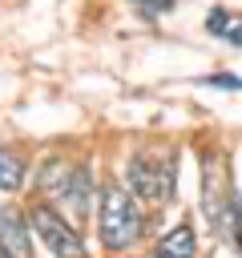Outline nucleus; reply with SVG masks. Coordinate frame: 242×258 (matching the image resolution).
<instances>
[{
	"label": "nucleus",
	"mask_w": 242,
	"mask_h": 258,
	"mask_svg": "<svg viewBox=\"0 0 242 258\" xmlns=\"http://www.w3.org/2000/svg\"><path fill=\"white\" fill-rule=\"evenodd\" d=\"M141 230H145V222H141L137 198L117 181L105 185L101 189V242L109 250H129L141 238Z\"/></svg>",
	"instance_id": "f257e3e1"
},
{
	"label": "nucleus",
	"mask_w": 242,
	"mask_h": 258,
	"mask_svg": "<svg viewBox=\"0 0 242 258\" xmlns=\"http://www.w3.org/2000/svg\"><path fill=\"white\" fill-rule=\"evenodd\" d=\"M173 181H177V165L173 157H153V153H137L129 157V194L141 202H169L173 198Z\"/></svg>",
	"instance_id": "f03ea898"
},
{
	"label": "nucleus",
	"mask_w": 242,
	"mask_h": 258,
	"mask_svg": "<svg viewBox=\"0 0 242 258\" xmlns=\"http://www.w3.org/2000/svg\"><path fill=\"white\" fill-rule=\"evenodd\" d=\"M24 222L40 234V242H44L56 258H85V242H81L77 226H73V222H65V214H56L48 202H36V206L28 210V218H24Z\"/></svg>",
	"instance_id": "7ed1b4c3"
},
{
	"label": "nucleus",
	"mask_w": 242,
	"mask_h": 258,
	"mask_svg": "<svg viewBox=\"0 0 242 258\" xmlns=\"http://www.w3.org/2000/svg\"><path fill=\"white\" fill-rule=\"evenodd\" d=\"M230 198H234V189H230V169H226L222 157L210 153V157H206V169H202V210H206V218H210L214 226L222 222Z\"/></svg>",
	"instance_id": "20e7f679"
},
{
	"label": "nucleus",
	"mask_w": 242,
	"mask_h": 258,
	"mask_svg": "<svg viewBox=\"0 0 242 258\" xmlns=\"http://www.w3.org/2000/svg\"><path fill=\"white\" fill-rule=\"evenodd\" d=\"M0 258H32V238L28 222L16 210H0Z\"/></svg>",
	"instance_id": "39448f33"
},
{
	"label": "nucleus",
	"mask_w": 242,
	"mask_h": 258,
	"mask_svg": "<svg viewBox=\"0 0 242 258\" xmlns=\"http://www.w3.org/2000/svg\"><path fill=\"white\" fill-rule=\"evenodd\" d=\"M73 177H77V165L73 161H65V157H48L44 165H40V173H36V185H40V194L48 198V202H65L69 198V189H73Z\"/></svg>",
	"instance_id": "423d86ee"
},
{
	"label": "nucleus",
	"mask_w": 242,
	"mask_h": 258,
	"mask_svg": "<svg viewBox=\"0 0 242 258\" xmlns=\"http://www.w3.org/2000/svg\"><path fill=\"white\" fill-rule=\"evenodd\" d=\"M198 254V234H194V226H173L161 242H157V250H153V258H194Z\"/></svg>",
	"instance_id": "0eeeda50"
},
{
	"label": "nucleus",
	"mask_w": 242,
	"mask_h": 258,
	"mask_svg": "<svg viewBox=\"0 0 242 258\" xmlns=\"http://www.w3.org/2000/svg\"><path fill=\"white\" fill-rule=\"evenodd\" d=\"M89 202H93V181H89V169H85V165H77L73 189H69V198L60 202V210L69 206V214H73V226H77V222H85V218H89Z\"/></svg>",
	"instance_id": "6e6552de"
},
{
	"label": "nucleus",
	"mask_w": 242,
	"mask_h": 258,
	"mask_svg": "<svg viewBox=\"0 0 242 258\" xmlns=\"http://www.w3.org/2000/svg\"><path fill=\"white\" fill-rule=\"evenodd\" d=\"M214 230H218V238H222L226 246H234V250L242 254V202H238V194L230 198V206H226V214H222V222H218Z\"/></svg>",
	"instance_id": "1a4fd4ad"
},
{
	"label": "nucleus",
	"mask_w": 242,
	"mask_h": 258,
	"mask_svg": "<svg viewBox=\"0 0 242 258\" xmlns=\"http://www.w3.org/2000/svg\"><path fill=\"white\" fill-rule=\"evenodd\" d=\"M20 185H24V161L8 145H0V194H12Z\"/></svg>",
	"instance_id": "9d476101"
},
{
	"label": "nucleus",
	"mask_w": 242,
	"mask_h": 258,
	"mask_svg": "<svg viewBox=\"0 0 242 258\" xmlns=\"http://www.w3.org/2000/svg\"><path fill=\"white\" fill-rule=\"evenodd\" d=\"M218 36H226V40H234V44H242V16H230V12H226V20H222V28H218Z\"/></svg>",
	"instance_id": "9b49d317"
},
{
	"label": "nucleus",
	"mask_w": 242,
	"mask_h": 258,
	"mask_svg": "<svg viewBox=\"0 0 242 258\" xmlns=\"http://www.w3.org/2000/svg\"><path fill=\"white\" fill-rule=\"evenodd\" d=\"M206 85H214V89H242L238 77H206Z\"/></svg>",
	"instance_id": "f8f14e48"
}]
</instances>
